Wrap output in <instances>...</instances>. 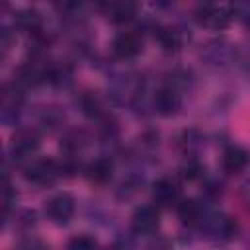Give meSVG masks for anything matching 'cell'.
I'll return each instance as SVG.
<instances>
[{
	"mask_svg": "<svg viewBox=\"0 0 250 250\" xmlns=\"http://www.w3.org/2000/svg\"><path fill=\"white\" fill-rule=\"evenodd\" d=\"M61 176H62L61 162H57L53 158H47V156L45 158H35L23 168L25 182H29L33 186H39V188L53 186Z\"/></svg>",
	"mask_w": 250,
	"mask_h": 250,
	"instance_id": "obj_2",
	"label": "cell"
},
{
	"mask_svg": "<svg viewBox=\"0 0 250 250\" xmlns=\"http://www.w3.org/2000/svg\"><path fill=\"white\" fill-rule=\"evenodd\" d=\"M238 197H240L242 205H244V207L250 211V180L242 182V186L238 188Z\"/></svg>",
	"mask_w": 250,
	"mask_h": 250,
	"instance_id": "obj_20",
	"label": "cell"
},
{
	"mask_svg": "<svg viewBox=\"0 0 250 250\" xmlns=\"http://www.w3.org/2000/svg\"><path fill=\"white\" fill-rule=\"evenodd\" d=\"M195 20L207 29H225L232 21V8L225 4H199L195 8Z\"/></svg>",
	"mask_w": 250,
	"mask_h": 250,
	"instance_id": "obj_3",
	"label": "cell"
},
{
	"mask_svg": "<svg viewBox=\"0 0 250 250\" xmlns=\"http://www.w3.org/2000/svg\"><path fill=\"white\" fill-rule=\"evenodd\" d=\"M74 211H76V201L74 197L68 193V191H61L57 195H53L47 203H45V215L51 223L62 227V225H68L70 219L74 217Z\"/></svg>",
	"mask_w": 250,
	"mask_h": 250,
	"instance_id": "obj_5",
	"label": "cell"
},
{
	"mask_svg": "<svg viewBox=\"0 0 250 250\" xmlns=\"http://www.w3.org/2000/svg\"><path fill=\"white\" fill-rule=\"evenodd\" d=\"M14 23L18 29L21 31H29V33H37L41 29V14L35 8H21L16 12L14 16Z\"/></svg>",
	"mask_w": 250,
	"mask_h": 250,
	"instance_id": "obj_15",
	"label": "cell"
},
{
	"mask_svg": "<svg viewBox=\"0 0 250 250\" xmlns=\"http://www.w3.org/2000/svg\"><path fill=\"white\" fill-rule=\"evenodd\" d=\"M156 39H158V43L162 45V49L168 51V53L178 51V49L182 47V41H184L180 29H176V27H172V25H162V27H158Z\"/></svg>",
	"mask_w": 250,
	"mask_h": 250,
	"instance_id": "obj_17",
	"label": "cell"
},
{
	"mask_svg": "<svg viewBox=\"0 0 250 250\" xmlns=\"http://www.w3.org/2000/svg\"><path fill=\"white\" fill-rule=\"evenodd\" d=\"M180 107H182V94L176 84L168 82L156 88L152 96V109L160 117H172L180 111Z\"/></svg>",
	"mask_w": 250,
	"mask_h": 250,
	"instance_id": "obj_4",
	"label": "cell"
},
{
	"mask_svg": "<svg viewBox=\"0 0 250 250\" xmlns=\"http://www.w3.org/2000/svg\"><path fill=\"white\" fill-rule=\"evenodd\" d=\"M203 55L209 61V64H227L232 59V49L225 41H211L205 45Z\"/></svg>",
	"mask_w": 250,
	"mask_h": 250,
	"instance_id": "obj_16",
	"label": "cell"
},
{
	"mask_svg": "<svg viewBox=\"0 0 250 250\" xmlns=\"http://www.w3.org/2000/svg\"><path fill=\"white\" fill-rule=\"evenodd\" d=\"M248 250H250V240H248Z\"/></svg>",
	"mask_w": 250,
	"mask_h": 250,
	"instance_id": "obj_23",
	"label": "cell"
},
{
	"mask_svg": "<svg viewBox=\"0 0 250 250\" xmlns=\"http://www.w3.org/2000/svg\"><path fill=\"white\" fill-rule=\"evenodd\" d=\"M74 76V68L70 62H51L47 64V74H45V82H49L55 88H66L72 82Z\"/></svg>",
	"mask_w": 250,
	"mask_h": 250,
	"instance_id": "obj_12",
	"label": "cell"
},
{
	"mask_svg": "<svg viewBox=\"0 0 250 250\" xmlns=\"http://www.w3.org/2000/svg\"><path fill=\"white\" fill-rule=\"evenodd\" d=\"M66 250H98V240L92 234H76L68 240Z\"/></svg>",
	"mask_w": 250,
	"mask_h": 250,
	"instance_id": "obj_19",
	"label": "cell"
},
{
	"mask_svg": "<svg viewBox=\"0 0 250 250\" xmlns=\"http://www.w3.org/2000/svg\"><path fill=\"white\" fill-rule=\"evenodd\" d=\"M148 250H172V248H170V242L160 236V238H154V240L148 244Z\"/></svg>",
	"mask_w": 250,
	"mask_h": 250,
	"instance_id": "obj_22",
	"label": "cell"
},
{
	"mask_svg": "<svg viewBox=\"0 0 250 250\" xmlns=\"http://www.w3.org/2000/svg\"><path fill=\"white\" fill-rule=\"evenodd\" d=\"M137 10H139V6L135 2H109V4H104V12L113 23L131 21L137 16Z\"/></svg>",
	"mask_w": 250,
	"mask_h": 250,
	"instance_id": "obj_14",
	"label": "cell"
},
{
	"mask_svg": "<svg viewBox=\"0 0 250 250\" xmlns=\"http://www.w3.org/2000/svg\"><path fill=\"white\" fill-rule=\"evenodd\" d=\"M250 164V152L240 146V145H229L223 150V158H221V166L227 174H238L242 170H246Z\"/></svg>",
	"mask_w": 250,
	"mask_h": 250,
	"instance_id": "obj_10",
	"label": "cell"
},
{
	"mask_svg": "<svg viewBox=\"0 0 250 250\" xmlns=\"http://www.w3.org/2000/svg\"><path fill=\"white\" fill-rule=\"evenodd\" d=\"M199 227L203 236L213 244H227L240 232L238 221L227 213H207Z\"/></svg>",
	"mask_w": 250,
	"mask_h": 250,
	"instance_id": "obj_1",
	"label": "cell"
},
{
	"mask_svg": "<svg viewBox=\"0 0 250 250\" xmlns=\"http://www.w3.org/2000/svg\"><path fill=\"white\" fill-rule=\"evenodd\" d=\"M84 174L92 184H107L113 176V160L109 156L94 158L84 168Z\"/></svg>",
	"mask_w": 250,
	"mask_h": 250,
	"instance_id": "obj_11",
	"label": "cell"
},
{
	"mask_svg": "<svg viewBox=\"0 0 250 250\" xmlns=\"http://www.w3.org/2000/svg\"><path fill=\"white\" fill-rule=\"evenodd\" d=\"M39 146V135L33 131V129H20L14 137H12V143H10V152L14 158L21 160V158H27L31 156Z\"/></svg>",
	"mask_w": 250,
	"mask_h": 250,
	"instance_id": "obj_9",
	"label": "cell"
},
{
	"mask_svg": "<svg viewBox=\"0 0 250 250\" xmlns=\"http://www.w3.org/2000/svg\"><path fill=\"white\" fill-rule=\"evenodd\" d=\"M160 225V211L156 205H139L131 217V230L135 234H152Z\"/></svg>",
	"mask_w": 250,
	"mask_h": 250,
	"instance_id": "obj_8",
	"label": "cell"
},
{
	"mask_svg": "<svg viewBox=\"0 0 250 250\" xmlns=\"http://www.w3.org/2000/svg\"><path fill=\"white\" fill-rule=\"evenodd\" d=\"M176 209H178V217L188 227H199L201 221H203V217L207 215L205 209H203V205L197 199H182L176 205Z\"/></svg>",
	"mask_w": 250,
	"mask_h": 250,
	"instance_id": "obj_13",
	"label": "cell"
},
{
	"mask_svg": "<svg viewBox=\"0 0 250 250\" xmlns=\"http://www.w3.org/2000/svg\"><path fill=\"white\" fill-rule=\"evenodd\" d=\"M152 201L154 205L158 207H170V205H178L182 199H180V193H182V188L180 184L170 178V176H162L158 180H154L152 184Z\"/></svg>",
	"mask_w": 250,
	"mask_h": 250,
	"instance_id": "obj_7",
	"label": "cell"
},
{
	"mask_svg": "<svg viewBox=\"0 0 250 250\" xmlns=\"http://www.w3.org/2000/svg\"><path fill=\"white\" fill-rule=\"evenodd\" d=\"M21 250H49V246H47V244H43L41 240L31 238V240H25V242H23Z\"/></svg>",
	"mask_w": 250,
	"mask_h": 250,
	"instance_id": "obj_21",
	"label": "cell"
},
{
	"mask_svg": "<svg viewBox=\"0 0 250 250\" xmlns=\"http://www.w3.org/2000/svg\"><path fill=\"white\" fill-rule=\"evenodd\" d=\"M143 51V37L137 31H121L111 41V53L119 61H131Z\"/></svg>",
	"mask_w": 250,
	"mask_h": 250,
	"instance_id": "obj_6",
	"label": "cell"
},
{
	"mask_svg": "<svg viewBox=\"0 0 250 250\" xmlns=\"http://www.w3.org/2000/svg\"><path fill=\"white\" fill-rule=\"evenodd\" d=\"M80 107H82V113L88 115V117H92V119H98V117L104 115L102 104H100L98 96L92 94V92H86V94L80 96Z\"/></svg>",
	"mask_w": 250,
	"mask_h": 250,
	"instance_id": "obj_18",
	"label": "cell"
}]
</instances>
